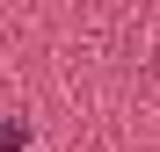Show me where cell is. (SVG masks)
I'll return each instance as SVG.
<instances>
[{"instance_id": "obj_1", "label": "cell", "mask_w": 160, "mask_h": 152, "mask_svg": "<svg viewBox=\"0 0 160 152\" xmlns=\"http://www.w3.org/2000/svg\"><path fill=\"white\" fill-rule=\"evenodd\" d=\"M22 145H29V123L8 116V123H0V152H22Z\"/></svg>"}]
</instances>
